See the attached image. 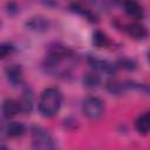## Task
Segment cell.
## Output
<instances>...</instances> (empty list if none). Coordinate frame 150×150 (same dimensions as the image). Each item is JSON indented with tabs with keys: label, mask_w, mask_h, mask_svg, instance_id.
Wrapping results in <instances>:
<instances>
[{
	"label": "cell",
	"mask_w": 150,
	"mask_h": 150,
	"mask_svg": "<svg viewBox=\"0 0 150 150\" xmlns=\"http://www.w3.org/2000/svg\"><path fill=\"white\" fill-rule=\"evenodd\" d=\"M62 100H63L62 93L57 88L50 87L45 89L41 93L38 101L39 112L46 118H50L55 116L62 105Z\"/></svg>",
	"instance_id": "6da1fadb"
},
{
	"label": "cell",
	"mask_w": 150,
	"mask_h": 150,
	"mask_svg": "<svg viewBox=\"0 0 150 150\" xmlns=\"http://www.w3.org/2000/svg\"><path fill=\"white\" fill-rule=\"evenodd\" d=\"M30 137H32V146L35 149L50 150L56 148L52 134L41 125H33L30 128Z\"/></svg>",
	"instance_id": "7a4b0ae2"
},
{
	"label": "cell",
	"mask_w": 150,
	"mask_h": 150,
	"mask_svg": "<svg viewBox=\"0 0 150 150\" xmlns=\"http://www.w3.org/2000/svg\"><path fill=\"white\" fill-rule=\"evenodd\" d=\"M82 110H83V114L89 120L98 121L104 116L105 105L101 98H98L96 96H89L83 101Z\"/></svg>",
	"instance_id": "3957f363"
},
{
	"label": "cell",
	"mask_w": 150,
	"mask_h": 150,
	"mask_svg": "<svg viewBox=\"0 0 150 150\" xmlns=\"http://www.w3.org/2000/svg\"><path fill=\"white\" fill-rule=\"evenodd\" d=\"M87 62L91 67V69L94 71H97L98 74L103 73V74H107V75H115L117 69H118L117 66L114 62L101 59L96 55H88L87 56Z\"/></svg>",
	"instance_id": "277c9868"
},
{
	"label": "cell",
	"mask_w": 150,
	"mask_h": 150,
	"mask_svg": "<svg viewBox=\"0 0 150 150\" xmlns=\"http://www.w3.org/2000/svg\"><path fill=\"white\" fill-rule=\"evenodd\" d=\"M26 134V127L15 121H9V118L0 120V136L2 137H21Z\"/></svg>",
	"instance_id": "5b68a950"
},
{
	"label": "cell",
	"mask_w": 150,
	"mask_h": 150,
	"mask_svg": "<svg viewBox=\"0 0 150 150\" xmlns=\"http://www.w3.org/2000/svg\"><path fill=\"white\" fill-rule=\"evenodd\" d=\"M47 56L57 59V60H66V59H73L75 57V52L60 42H53L47 46Z\"/></svg>",
	"instance_id": "8992f818"
},
{
	"label": "cell",
	"mask_w": 150,
	"mask_h": 150,
	"mask_svg": "<svg viewBox=\"0 0 150 150\" xmlns=\"http://www.w3.org/2000/svg\"><path fill=\"white\" fill-rule=\"evenodd\" d=\"M122 29L135 41H144V40H146V38L149 35L148 28L141 22L122 25Z\"/></svg>",
	"instance_id": "52a82bcc"
},
{
	"label": "cell",
	"mask_w": 150,
	"mask_h": 150,
	"mask_svg": "<svg viewBox=\"0 0 150 150\" xmlns=\"http://www.w3.org/2000/svg\"><path fill=\"white\" fill-rule=\"evenodd\" d=\"M5 75L8 81V83L13 87H18L22 84L23 82V69L21 64L18 63H12L6 67L5 69Z\"/></svg>",
	"instance_id": "ba28073f"
},
{
	"label": "cell",
	"mask_w": 150,
	"mask_h": 150,
	"mask_svg": "<svg viewBox=\"0 0 150 150\" xmlns=\"http://www.w3.org/2000/svg\"><path fill=\"white\" fill-rule=\"evenodd\" d=\"M26 27L29 30L33 32H38V33H43L47 32L50 27V21L48 18L43 16V15H36L30 18L28 21H26Z\"/></svg>",
	"instance_id": "9c48e42d"
},
{
	"label": "cell",
	"mask_w": 150,
	"mask_h": 150,
	"mask_svg": "<svg viewBox=\"0 0 150 150\" xmlns=\"http://www.w3.org/2000/svg\"><path fill=\"white\" fill-rule=\"evenodd\" d=\"M124 12L134 20H142L144 18V9L137 0H128L123 4Z\"/></svg>",
	"instance_id": "30bf717a"
},
{
	"label": "cell",
	"mask_w": 150,
	"mask_h": 150,
	"mask_svg": "<svg viewBox=\"0 0 150 150\" xmlns=\"http://www.w3.org/2000/svg\"><path fill=\"white\" fill-rule=\"evenodd\" d=\"M34 91L32 90L30 87H25L22 89V95L20 98V107H21V112L23 114H30L34 107Z\"/></svg>",
	"instance_id": "8fae6325"
},
{
	"label": "cell",
	"mask_w": 150,
	"mask_h": 150,
	"mask_svg": "<svg viewBox=\"0 0 150 150\" xmlns=\"http://www.w3.org/2000/svg\"><path fill=\"white\" fill-rule=\"evenodd\" d=\"M69 8H70V11H71L73 13L77 14V15H80V16H82V18H84L86 20H88V21L91 22V23H96V22L98 21V20H97V15H96L91 9L87 8L86 6H83V5L80 4V2H71V4L69 5Z\"/></svg>",
	"instance_id": "7c38bea8"
},
{
	"label": "cell",
	"mask_w": 150,
	"mask_h": 150,
	"mask_svg": "<svg viewBox=\"0 0 150 150\" xmlns=\"http://www.w3.org/2000/svg\"><path fill=\"white\" fill-rule=\"evenodd\" d=\"M1 110H2V114L6 118H12V117H14L21 112L20 102L14 100V98H7L2 102Z\"/></svg>",
	"instance_id": "4fadbf2b"
},
{
	"label": "cell",
	"mask_w": 150,
	"mask_h": 150,
	"mask_svg": "<svg viewBox=\"0 0 150 150\" xmlns=\"http://www.w3.org/2000/svg\"><path fill=\"white\" fill-rule=\"evenodd\" d=\"M135 129L139 135L146 136L150 131V114L149 111H144L137 116L135 120Z\"/></svg>",
	"instance_id": "5bb4252c"
},
{
	"label": "cell",
	"mask_w": 150,
	"mask_h": 150,
	"mask_svg": "<svg viewBox=\"0 0 150 150\" xmlns=\"http://www.w3.org/2000/svg\"><path fill=\"white\" fill-rule=\"evenodd\" d=\"M91 42L97 48H109L114 45V42L110 40V38L104 32H102L100 29L94 30L93 36H91Z\"/></svg>",
	"instance_id": "9a60e30c"
},
{
	"label": "cell",
	"mask_w": 150,
	"mask_h": 150,
	"mask_svg": "<svg viewBox=\"0 0 150 150\" xmlns=\"http://www.w3.org/2000/svg\"><path fill=\"white\" fill-rule=\"evenodd\" d=\"M83 86L88 89H96L101 84V76L97 71H90L87 73L82 79Z\"/></svg>",
	"instance_id": "2e32d148"
},
{
	"label": "cell",
	"mask_w": 150,
	"mask_h": 150,
	"mask_svg": "<svg viewBox=\"0 0 150 150\" xmlns=\"http://www.w3.org/2000/svg\"><path fill=\"white\" fill-rule=\"evenodd\" d=\"M105 88L108 89L109 93L115 94V95L122 94L123 91L127 90L125 81H120V80H116V79H110V80H108L107 83H105Z\"/></svg>",
	"instance_id": "e0dca14e"
},
{
	"label": "cell",
	"mask_w": 150,
	"mask_h": 150,
	"mask_svg": "<svg viewBox=\"0 0 150 150\" xmlns=\"http://www.w3.org/2000/svg\"><path fill=\"white\" fill-rule=\"evenodd\" d=\"M115 64L117 66V68H122L124 70H135L137 68V62L134 59L130 57H120Z\"/></svg>",
	"instance_id": "ac0fdd59"
},
{
	"label": "cell",
	"mask_w": 150,
	"mask_h": 150,
	"mask_svg": "<svg viewBox=\"0 0 150 150\" xmlns=\"http://www.w3.org/2000/svg\"><path fill=\"white\" fill-rule=\"evenodd\" d=\"M15 52V46L9 43V42H4L0 43V61L6 59L7 56L12 55Z\"/></svg>",
	"instance_id": "d6986e66"
},
{
	"label": "cell",
	"mask_w": 150,
	"mask_h": 150,
	"mask_svg": "<svg viewBox=\"0 0 150 150\" xmlns=\"http://www.w3.org/2000/svg\"><path fill=\"white\" fill-rule=\"evenodd\" d=\"M63 124L67 129L69 130H74V129H77L79 128V121L74 117H67L63 120Z\"/></svg>",
	"instance_id": "ffe728a7"
},
{
	"label": "cell",
	"mask_w": 150,
	"mask_h": 150,
	"mask_svg": "<svg viewBox=\"0 0 150 150\" xmlns=\"http://www.w3.org/2000/svg\"><path fill=\"white\" fill-rule=\"evenodd\" d=\"M7 12L9 14H16L19 12V7L16 6L15 2H8L7 4Z\"/></svg>",
	"instance_id": "44dd1931"
},
{
	"label": "cell",
	"mask_w": 150,
	"mask_h": 150,
	"mask_svg": "<svg viewBox=\"0 0 150 150\" xmlns=\"http://www.w3.org/2000/svg\"><path fill=\"white\" fill-rule=\"evenodd\" d=\"M125 1H128V0H114V2H116L117 5H121V6H123V4Z\"/></svg>",
	"instance_id": "7402d4cb"
},
{
	"label": "cell",
	"mask_w": 150,
	"mask_h": 150,
	"mask_svg": "<svg viewBox=\"0 0 150 150\" xmlns=\"http://www.w3.org/2000/svg\"><path fill=\"white\" fill-rule=\"evenodd\" d=\"M0 27H1V21H0Z\"/></svg>",
	"instance_id": "603a6c76"
}]
</instances>
